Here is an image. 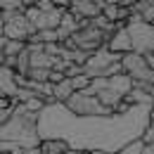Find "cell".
I'll return each mask as SVG.
<instances>
[{
	"mask_svg": "<svg viewBox=\"0 0 154 154\" xmlns=\"http://www.w3.org/2000/svg\"><path fill=\"white\" fill-rule=\"evenodd\" d=\"M0 12H2V10H0Z\"/></svg>",
	"mask_w": 154,
	"mask_h": 154,
	"instance_id": "d6a6232c",
	"label": "cell"
},
{
	"mask_svg": "<svg viewBox=\"0 0 154 154\" xmlns=\"http://www.w3.org/2000/svg\"><path fill=\"white\" fill-rule=\"evenodd\" d=\"M71 149L66 140H57V137H48L40 142V152L43 154H66Z\"/></svg>",
	"mask_w": 154,
	"mask_h": 154,
	"instance_id": "4fadbf2b",
	"label": "cell"
},
{
	"mask_svg": "<svg viewBox=\"0 0 154 154\" xmlns=\"http://www.w3.org/2000/svg\"><path fill=\"white\" fill-rule=\"evenodd\" d=\"M142 149H145V140L140 137V140L131 142L126 149H121V152H116V154H142ZM93 154H107V152H93Z\"/></svg>",
	"mask_w": 154,
	"mask_h": 154,
	"instance_id": "ac0fdd59",
	"label": "cell"
},
{
	"mask_svg": "<svg viewBox=\"0 0 154 154\" xmlns=\"http://www.w3.org/2000/svg\"><path fill=\"white\" fill-rule=\"evenodd\" d=\"M78 29H81V21H78V17L71 12V10H66V12H64V17H62V24L57 26L59 43H64L66 38H71V36L76 33Z\"/></svg>",
	"mask_w": 154,
	"mask_h": 154,
	"instance_id": "7c38bea8",
	"label": "cell"
},
{
	"mask_svg": "<svg viewBox=\"0 0 154 154\" xmlns=\"http://www.w3.org/2000/svg\"><path fill=\"white\" fill-rule=\"evenodd\" d=\"M71 12L78 19H95V17L102 14V7L97 2H93V0H74L71 2Z\"/></svg>",
	"mask_w": 154,
	"mask_h": 154,
	"instance_id": "8fae6325",
	"label": "cell"
},
{
	"mask_svg": "<svg viewBox=\"0 0 154 154\" xmlns=\"http://www.w3.org/2000/svg\"><path fill=\"white\" fill-rule=\"evenodd\" d=\"M5 66H10V69L17 71V57H7V59H5Z\"/></svg>",
	"mask_w": 154,
	"mask_h": 154,
	"instance_id": "484cf974",
	"label": "cell"
},
{
	"mask_svg": "<svg viewBox=\"0 0 154 154\" xmlns=\"http://www.w3.org/2000/svg\"><path fill=\"white\" fill-rule=\"evenodd\" d=\"M71 2L74 0H52V5L59 7V10H71Z\"/></svg>",
	"mask_w": 154,
	"mask_h": 154,
	"instance_id": "d4e9b609",
	"label": "cell"
},
{
	"mask_svg": "<svg viewBox=\"0 0 154 154\" xmlns=\"http://www.w3.org/2000/svg\"><path fill=\"white\" fill-rule=\"evenodd\" d=\"M2 19H5V36L12 40H29V36L38 31L21 10H5Z\"/></svg>",
	"mask_w": 154,
	"mask_h": 154,
	"instance_id": "5b68a950",
	"label": "cell"
},
{
	"mask_svg": "<svg viewBox=\"0 0 154 154\" xmlns=\"http://www.w3.org/2000/svg\"><path fill=\"white\" fill-rule=\"evenodd\" d=\"M142 19L149 21V24H154V5H147V7L142 10Z\"/></svg>",
	"mask_w": 154,
	"mask_h": 154,
	"instance_id": "cb8c5ba5",
	"label": "cell"
},
{
	"mask_svg": "<svg viewBox=\"0 0 154 154\" xmlns=\"http://www.w3.org/2000/svg\"><path fill=\"white\" fill-rule=\"evenodd\" d=\"M5 59H7V55H5V50H0V66L5 64Z\"/></svg>",
	"mask_w": 154,
	"mask_h": 154,
	"instance_id": "1f68e13d",
	"label": "cell"
},
{
	"mask_svg": "<svg viewBox=\"0 0 154 154\" xmlns=\"http://www.w3.org/2000/svg\"><path fill=\"white\" fill-rule=\"evenodd\" d=\"M50 74H52V69L33 66V69L29 71V78H31V81H40V83H48V81H50Z\"/></svg>",
	"mask_w": 154,
	"mask_h": 154,
	"instance_id": "e0dca14e",
	"label": "cell"
},
{
	"mask_svg": "<svg viewBox=\"0 0 154 154\" xmlns=\"http://www.w3.org/2000/svg\"><path fill=\"white\" fill-rule=\"evenodd\" d=\"M24 104V109L26 112H33V114H40L43 109H45V97H40V95H36V97H31V100H26V102H21Z\"/></svg>",
	"mask_w": 154,
	"mask_h": 154,
	"instance_id": "9a60e30c",
	"label": "cell"
},
{
	"mask_svg": "<svg viewBox=\"0 0 154 154\" xmlns=\"http://www.w3.org/2000/svg\"><path fill=\"white\" fill-rule=\"evenodd\" d=\"M12 114H14V104L2 107V109H0V126H2V123H7V121L12 119Z\"/></svg>",
	"mask_w": 154,
	"mask_h": 154,
	"instance_id": "7402d4cb",
	"label": "cell"
},
{
	"mask_svg": "<svg viewBox=\"0 0 154 154\" xmlns=\"http://www.w3.org/2000/svg\"><path fill=\"white\" fill-rule=\"evenodd\" d=\"M107 48L112 52H119V55H126V52H133V40H131V33H128V26H121L114 36L109 38Z\"/></svg>",
	"mask_w": 154,
	"mask_h": 154,
	"instance_id": "30bf717a",
	"label": "cell"
},
{
	"mask_svg": "<svg viewBox=\"0 0 154 154\" xmlns=\"http://www.w3.org/2000/svg\"><path fill=\"white\" fill-rule=\"evenodd\" d=\"M142 154H154V145H145V149H142Z\"/></svg>",
	"mask_w": 154,
	"mask_h": 154,
	"instance_id": "4dcf8cb0",
	"label": "cell"
},
{
	"mask_svg": "<svg viewBox=\"0 0 154 154\" xmlns=\"http://www.w3.org/2000/svg\"><path fill=\"white\" fill-rule=\"evenodd\" d=\"M19 93V83H17V71L10 66H0V97L14 100Z\"/></svg>",
	"mask_w": 154,
	"mask_h": 154,
	"instance_id": "9c48e42d",
	"label": "cell"
},
{
	"mask_svg": "<svg viewBox=\"0 0 154 154\" xmlns=\"http://www.w3.org/2000/svg\"><path fill=\"white\" fill-rule=\"evenodd\" d=\"M142 140H145V145H154V121L147 126V131L142 135Z\"/></svg>",
	"mask_w": 154,
	"mask_h": 154,
	"instance_id": "603a6c76",
	"label": "cell"
},
{
	"mask_svg": "<svg viewBox=\"0 0 154 154\" xmlns=\"http://www.w3.org/2000/svg\"><path fill=\"white\" fill-rule=\"evenodd\" d=\"M145 57H147V64H149V66H152V69H154V52H147Z\"/></svg>",
	"mask_w": 154,
	"mask_h": 154,
	"instance_id": "83f0119b",
	"label": "cell"
},
{
	"mask_svg": "<svg viewBox=\"0 0 154 154\" xmlns=\"http://www.w3.org/2000/svg\"><path fill=\"white\" fill-rule=\"evenodd\" d=\"M64 74H66V78L81 76V74H83V66H81V64H74V62H69V64H66V69H64Z\"/></svg>",
	"mask_w": 154,
	"mask_h": 154,
	"instance_id": "44dd1931",
	"label": "cell"
},
{
	"mask_svg": "<svg viewBox=\"0 0 154 154\" xmlns=\"http://www.w3.org/2000/svg\"><path fill=\"white\" fill-rule=\"evenodd\" d=\"M74 93H76V90H74L71 78H64L62 83H55V93H52V97H55L57 102H66V100L74 95Z\"/></svg>",
	"mask_w": 154,
	"mask_h": 154,
	"instance_id": "5bb4252c",
	"label": "cell"
},
{
	"mask_svg": "<svg viewBox=\"0 0 154 154\" xmlns=\"http://www.w3.org/2000/svg\"><path fill=\"white\" fill-rule=\"evenodd\" d=\"M71 83H74V90H88V88H90V83H93V78L85 76V74H81V76H74V78H71Z\"/></svg>",
	"mask_w": 154,
	"mask_h": 154,
	"instance_id": "d6986e66",
	"label": "cell"
},
{
	"mask_svg": "<svg viewBox=\"0 0 154 154\" xmlns=\"http://www.w3.org/2000/svg\"><path fill=\"white\" fill-rule=\"evenodd\" d=\"M26 50V40H7V45H5V55L7 57H17V55H21Z\"/></svg>",
	"mask_w": 154,
	"mask_h": 154,
	"instance_id": "2e32d148",
	"label": "cell"
},
{
	"mask_svg": "<svg viewBox=\"0 0 154 154\" xmlns=\"http://www.w3.org/2000/svg\"><path fill=\"white\" fill-rule=\"evenodd\" d=\"M21 2H24V10H26V7H36L40 0H21Z\"/></svg>",
	"mask_w": 154,
	"mask_h": 154,
	"instance_id": "4316f807",
	"label": "cell"
},
{
	"mask_svg": "<svg viewBox=\"0 0 154 154\" xmlns=\"http://www.w3.org/2000/svg\"><path fill=\"white\" fill-rule=\"evenodd\" d=\"M0 10H21L24 12V2L21 0H0Z\"/></svg>",
	"mask_w": 154,
	"mask_h": 154,
	"instance_id": "ffe728a7",
	"label": "cell"
},
{
	"mask_svg": "<svg viewBox=\"0 0 154 154\" xmlns=\"http://www.w3.org/2000/svg\"><path fill=\"white\" fill-rule=\"evenodd\" d=\"M24 154H43L40 147H31V149H24Z\"/></svg>",
	"mask_w": 154,
	"mask_h": 154,
	"instance_id": "f1b7e54d",
	"label": "cell"
},
{
	"mask_svg": "<svg viewBox=\"0 0 154 154\" xmlns=\"http://www.w3.org/2000/svg\"><path fill=\"white\" fill-rule=\"evenodd\" d=\"M71 40H74L76 48H81V50H85V52L93 55V52H97L100 48H104V45L109 43V33H104L102 29L93 26V21H90L88 26L78 29L76 33L71 36Z\"/></svg>",
	"mask_w": 154,
	"mask_h": 154,
	"instance_id": "8992f818",
	"label": "cell"
},
{
	"mask_svg": "<svg viewBox=\"0 0 154 154\" xmlns=\"http://www.w3.org/2000/svg\"><path fill=\"white\" fill-rule=\"evenodd\" d=\"M62 104H66V109L78 114V116H112V114H116L112 107L102 104L97 95H90L85 90H76L74 95L69 97L66 102H62Z\"/></svg>",
	"mask_w": 154,
	"mask_h": 154,
	"instance_id": "277c9868",
	"label": "cell"
},
{
	"mask_svg": "<svg viewBox=\"0 0 154 154\" xmlns=\"http://www.w3.org/2000/svg\"><path fill=\"white\" fill-rule=\"evenodd\" d=\"M12 104H14L12 119L0 126V154L14 152V149L40 147L43 137L38 133V114L26 112L24 104L17 100H12Z\"/></svg>",
	"mask_w": 154,
	"mask_h": 154,
	"instance_id": "7a4b0ae2",
	"label": "cell"
},
{
	"mask_svg": "<svg viewBox=\"0 0 154 154\" xmlns=\"http://www.w3.org/2000/svg\"><path fill=\"white\" fill-rule=\"evenodd\" d=\"M121 64H123V71L128 74V76H133V81H142V78L147 76L149 71H152V66L147 64V57L142 55V52H126L123 57H121Z\"/></svg>",
	"mask_w": 154,
	"mask_h": 154,
	"instance_id": "ba28073f",
	"label": "cell"
},
{
	"mask_svg": "<svg viewBox=\"0 0 154 154\" xmlns=\"http://www.w3.org/2000/svg\"><path fill=\"white\" fill-rule=\"evenodd\" d=\"M7 36H5V33H2V36H0V50H5V45H7Z\"/></svg>",
	"mask_w": 154,
	"mask_h": 154,
	"instance_id": "f546056e",
	"label": "cell"
},
{
	"mask_svg": "<svg viewBox=\"0 0 154 154\" xmlns=\"http://www.w3.org/2000/svg\"><path fill=\"white\" fill-rule=\"evenodd\" d=\"M121 57L119 52H112L107 45L100 48L97 52H93L88 62L83 64V74L90 78H109V76H116L123 71V64H121Z\"/></svg>",
	"mask_w": 154,
	"mask_h": 154,
	"instance_id": "3957f363",
	"label": "cell"
},
{
	"mask_svg": "<svg viewBox=\"0 0 154 154\" xmlns=\"http://www.w3.org/2000/svg\"><path fill=\"white\" fill-rule=\"evenodd\" d=\"M128 33L133 40V50L135 52H154V24L149 21H128Z\"/></svg>",
	"mask_w": 154,
	"mask_h": 154,
	"instance_id": "52a82bcc",
	"label": "cell"
},
{
	"mask_svg": "<svg viewBox=\"0 0 154 154\" xmlns=\"http://www.w3.org/2000/svg\"><path fill=\"white\" fill-rule=\"evenodd\" d=\"M154 104H133L123 114L78 116L62 102H50L38 114V133L43 140H66L71 149L116 154L140 140L152 123Z\"/></svg>",
	"mask_w": 154,
	"mask_h": 154,
	"instance_id": "6da1fadb",
	"label": "cell"
}]
</instances>
